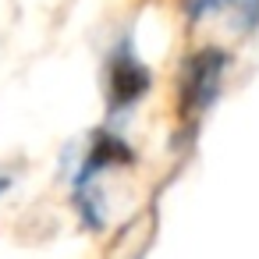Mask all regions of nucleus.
<instances>
[{"instance_id":"obj_5","label":"nucleus","mask_w":259,"mask_h":259,"mask_svg":"<svg viewBox=\"0 0 259 259\" xmlns=\"http://www.w3.org/2000/svg\"><path fill=\"white\" fill-rule=\"evenodd\" d=\"M245 25L259 29V0H248V4H245Z\"/></svg>"},{"instance_id":"obj_6","label":"nucleus","mask_w":259,"mask_h":259,"mask_svg":"<svg viewBox=\"0 0 259 259\" xmlns=\"http://www.w3.org/2000/svg\"><path fill=\"white\" fill-rule=\"evenodd\" d=\"M4 188H8V178H0V192H4Z\"/></svg>"},{"instance_id":"obj_1","label":"nucleus","mask_w":259,"mask_h":259,"mask_svg":"<svg viewBox=\"0 0 259 259\" xmlns=\"http://www.w3.org/2000/svg\"><path fill=\"white\" fill-rule=\"evenodd\" d=\"M224 71H227V54L217 50V47L195 50V54L185 61L181 78H178V114H181L185 121L206 114V107H209V103L217 100V93H220Z\"/></svg>"},{"instance_id":"obj_4","label":"nucleus","mask_w":259,"mask_h":259,"mask_svg":"<svg viewBox=\"0 0 259 259\" xmlns=\"http://www.w3.org/2000/svg\"><path fill=\"white\" fill-rule=\"evenodd\" d=\"M181 4H185V15H188L192 22H199L202 15H209V11H220V8L234 4V0H181Z\"/></svg>"},{"instance_id":"obj_3","label":"nucleus","mask_w":259,"mask_h":259,"mask_svg":"<svg viewBox=\"0 0 259 259\" xmlns=\"http://www.w3.org/2000/svg\"><path fill=\"white\" fill-rule=\"evenodd\" d=\"M117 163H132V149L117 139V135H107V132H100L93 142H89V153H85V160H82V174H78V188H85L100 170H107V167H117Z\"/></svg>"},{"instance_id":"obj_2","label":"nucleus","mask_w":259,"mask_h":259,"mask_svg":"<svg viewBox=\"0 0 259 259\" xmlns=\"http://www.w3.org/2000/svg\"><path fill=\"white\" fill-rule=\"evenodd\" d=\"M149 68L132 54V43H121L117 50H110V61H107V103L114 114L135 107L146 93H149Z\"/></svg>"}]
</instances>
